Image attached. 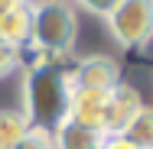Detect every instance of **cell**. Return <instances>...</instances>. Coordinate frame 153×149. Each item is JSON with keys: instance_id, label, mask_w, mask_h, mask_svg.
<instances>
[{"instance_id": "6", "label": "cell", "mask_w": 153, "mask_h": 149, "mask_svg": "<svg viewBox=\"0 0 153 149\" xmlns=\"http://www.w3.org/2000/svg\"><path fill=\"white\" fill-rule=\"evenodd\" d=\"M30 36V0H0V42L26 49Z\"/></svg>"}, {"instance_id": "11", "label": "cell", "mask_w": 153, "mask_h": 149, "mask_svg": "<svg viewBox=\"0 0 153 149\" xmlns=\"http://www.w3.org/2000/svg\"><path fill=\"white\" fill-rule=\"evenodd\" d=\"M20 65H23V49L0 42V81H7L13 71H20Z\"/></svg>"}, {"instance_id": "12", "label": "cell", "mask_w": 153, "mask_h": 149, "mask_svg": "<svg viewBox=\"0 0 153 149\" xmlns=\"http://www.w3.org/2000/svg\"><path fill=\"white\" fill-rule=\"evenodd\" d=\"M16 149H56V143H52V133H46V130H33L16 143Z\"/></svg>"}, {"instance_id": "16", "label": "cell", "mask_w": 153, "mask_h": 149, "mask_svg": "<svg viewBox=\"0 0 153 149\" xmlns=\"http://www.w3.org/2000/svg\"><path fill=\"white\" fill-rule=\"evenodd\" d=\"M30 3H33V0H30Z\"/></svg>"}, {"instance_id": "15", "label": "cell", "mask_w": 153, "mask_h": 149, "mask_svg": "<svg viewBox=\"0 0 153 149\" xmlns=\"http://www.w3.org/2000/svg\"><path fill=\"white\" fill-rule=\"evenodd\" d=\"M94 149H104V146H94Z\"/></svg>"}, {"instance_id": "9", "label": "cell", "mask_w": 153, "mask_h": 149, "mask_svg": "<svg viewBox=\"0 0 153 149\" xmlns=\"http://www.w3.org/2000/svg\"><path fill=\"white\" fill-rule=\"evenodd\" d=\"M30 133V123L23 114L0 110V149H16V143Z\"/></svg>"}, {"instance_id": "5", "label": "cell", "mask_w": 153, "mask_h": 149, "mask_svg": "<svg viewBox=\"0 0 153 149\" xmlns=\"http://www.w3.org/2000/svg\"><path fill=\"white\" fill-rule=\"evenodd\" d=\"M147 104H143V97H140V91L134 88V84H127L121 81L117 88L108 94V110H104V136H124V130L134 123V117L143 110Z\"/></svg>"}, {"instance_id": "3", "label": "cell", "mask_w": 153, "mask_h": 149, "mask_svg": "<svg viewBox=\"0 0 153 149\" xmlns=\"http://www.w3.org/2000/svg\"><path fill=\"white\" fill-rule=\"evenodd\" d=\"M108 29L121 49H140L153 39V0H121L108 16Z\"/></svg>"}, {"instance_id": "2", "label": "cell", "mask_w": 153, "mask_h": 149, "mask_svg": "<svg viewBox=\"0 0 153 149\" xmlns=\"http://www.w3.org/2000/svg\"><path fill=\"white\" fill-rule=\"evenodd\" d=\"M75 42H78V10L72 0H33L26 49L46 59H62L75 52Z\"/></svg>"}, {"instance_id": "4", "label": "cell", "mask_w": 153, "mask_h": 149, "mask_svg": "<svg viewBox=\"0 0 153 149\" xmlns=\"http://www.w3.org/2000/svg\"><path fill=\"white\" fill-rule=\"evenodd\" d=\"M121 65L111 55H88L72 68V84L75 91H98V94H111L121 84Z\"/></svg>"}, {"instance_id": "8", "label": "cell", "mask_w": 153, "mask_h": 149, "mask_svg": "<svg viewBox=\"0 0 153 149\" xmlns=\"http://www.w3.org/2000/svg\"><path fill=\"white\" fill-rule=\"evenodd\" d=\"M52 143H56V149H94L104 143V136L88 130V126H82V123H75V120H65L52 133Z\"/></svg>"}, {"instance_id": "13", "label": "cell", "mask_w": 153, "mask_h": 149, "mask_svg": "<svg viewBox=\"0 0 153 149\" xmlns=\"http://www.w3.org/2000/svg\"><path fill=\"white\" fill-rule=\"evenodd\" d=\"M72 3H78V7H85L88 13H94V16H104V20H108L121 0H72Z\"/></svg>"}, {"instance_id": "1", "label": "cell", "mask_w": 153, "mask_h": 149, "mask_svg": "<svg viewBox=\"0 0 153 149\" xmlns=\"http://www.w3.org/2000/svg\"><path fill=\"white\" fill-rule=\"evenodd\" d=\"M72 68H62L56 62L33 65L23 78V117L33 130L56 133L72 114Z\"/></svg>"}, {"instance_id": "14", "label": "cell", "mask_w": 153, "mask_h": 149, "mask_svg": "<svg viewBox=\"0 0 153 149\" xmlns=\"http://www.w3.org/2000/svg\"><path fill=\"white\" fill-rule=\"evenodd\" d=\"M104 149H137L127 136H104V143H101Z\"/></svg>"}, {"instance_id": "7", "label": "cell", "mask_w": 153, "mask_h": 149, "mask_svg": "<svg viewBox=\"0 0 153 149\" xmlns=\"http://www.w3.org/2000/svg\"><path fill=\"white\" fill-rule=\"evenodd\" d=\"M104 110H108V94H98V91H75L72 94V114L68 120L88 126L94 133L104 130ZM104 136V133H101Z\"/></svg>"}, {"instance_id": "10", "label": "cell", "mask_w": 153, "mask_h": 149, "mask_svg": "<svg viewBox=\"0 0 153 149\" xmlns=\"http://www.w3.org/2000/svg\"><path fill=\"white\" fill-rule=\"evenodd\" d=\"M124 136L137 149H153V107H143V110L134 117V123L124 130Z\"/></svg>"}]
</instances>
